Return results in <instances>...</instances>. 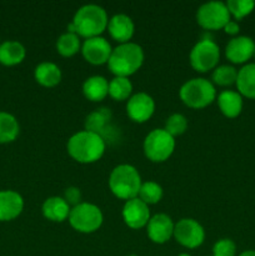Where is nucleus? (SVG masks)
<instances>
[{"label":"nucleus","mask_w":255,"mask_h":256,"mask_svg":"<svg viewBox=\"0 0 255 256\" xmlns=\"http://www.w3.org/2000/svg\"><path fill=\"white\" fill-rule=\"evenodd\" d=\"M108 22L109 18L104 8L96 4H86L76 10L72 22L68 25V32L84 39L102 36L108 29Z\"/></svg>","instance_id":"f257e3e1"},{"label":"nucleus","mask_w":255,"mask_h":256,"mask_svg":"<svg viewBox=\"0 0 255 256\" xmlns=\"http://www.w3.org/2000/svg\"><path fill=\"white\" fill-rule=\"evenodd\" d=\"M68 154L80 164L99 162L106 150V142L96 132L82 130L69 138L66 144Z\"/></svg>","instance_id":"f03ea898"},{"label":"nucleus","mask_w":255,"mask_h":256,"mask_svg":"<svg viewBox=\"0 0 255 256\" xmlns=\"http://www.w3.org/2000/svg\"><path fill=\"white\" fill-rule=\"evenodd\" d=\"M144 50L136 42H124L114 48L108 62V68L114 76L129 78L142 66Z\"/></svg>","instance_id":"7ed1b4c3"},{"label":"nucleus","mask_w":255,"mask_h":256,"mask_svg":"<svg viewBox=\"0 0 255 256\" xmlns=\"http://www.w3.org/2000/svg\"><path fill=\"white\" fill-rule=\"evenodd\" d=\"M108 182L114 196L125 202L138 198L142 184L138 169L130 164H120L115 166L110 172Z\"/></svg>","instance_id":"20e7f679"},{"label":"nucleus","mask_w":255,"mask_h":256,"mask_svg":"<svg viewBox=\"0 0 255 256\" xmlns=\"http://www.w3.org/2000/svg\"><path fill=\"white\" fill-rule=\"evenodd\" d=\"M179 96L190 109H204L216 100V89L205 78H192L182 85Z\"/></svg>","instance_id":"39448f33"},{"label":"nucleus","mask_w":255,"mask_h":256,"mask_svg":"<svg viewBox=\"0 0 255 256\" xmlns=\"http://www.w3.org/2000/svg\"><path fill=\"white\" fill-rule=\"evenodd\" d=\"M68 222L75 232L92 234L102 228L104 215L98 205L92 202H80L76 206L72 208Z\"/></svg>","instance_id":"423d86ee"},{"label":"nucleus","mask_w":255,"mask_h":256,"mask_svg":"<svg viewBox=\"0 0 255 256\" xmlns=\"http://www.w3.org/2000/svg\"><path fill=\"white\" fill-rule=\"evenodd\" d=\"M176 142L166 130L154 129L145 136L142 142V152L145 158L152 162H164L174 152Z\"/></svg>","instance_id":"0eeeda50"},{"label":"nucleus","mask_w":255,"mask_h":256,"mask_svg":"<svg viewBox=\"0 0 255 256\" xmlns=\"http://www.w3.org/2000/svg\"><path fill=\"white\" fill-rule=\"evenodd\" d=\"M220 60V48L214 40L204 38L192 46L189 54V62L198 72H208L218 66Z\"/></svg>","instance_id":"6e6552de"},{"label":"nucleus","mask_w":255,"mask_h":256,"mask_svg":"<svg viewBox=\"0 0 255 256\" xmlns=\"http://www.w3.org/2000/svg\"><path fill=\"white\" fill-rule=\"evenodd\" d=\"M232 20L228 6L222 2H208L200 5L196 12V22L208 32L224 29Z\"/></svg>","instance_id":"1a4fd4ad"},{"label":"nucleus","mask_w":255,"mask_h":256,"mask_svg":"<svg viewBox=\"0 0 255 256\" xmlns=\"http://www.w3.org/2000/svg\"><path fill=\"white\" fill-rule=\"evenodd\" d=\"M174 238L178 244L186 249H196L205 240V230L200 222L192 218L180 219L175 224Z\"/></svg>","instance_id":"9d476101"},{"label":"nucleus","mask_w":255,"mask_h":256,"mask_svg":"<svg viewBox=\"0 0 255 256\" xmlns=\"http://www.w3.org/2000/svg\"><path fill=\"white\" fill-rule=\"evenodd\" d=\"M155 112V102L148 92L132 94L126 102V114L134 122H146Z\"/></svg>","instance_id":"9b49d317"},{"label":"nucleus","mask_w":255,"mask_h":256,"mask_svg":"<svg viewBox=\"0 0 255 256\" xmlns=\"http://www.w3.org/2000/svg\"><path fill=\"white\" fill-rule=\"evenodd\" d=\"M82 58L92 65L108 64L112 48L110 42L102 36L85 39L82 44Z\"/></svg>","instance_id":"f8f14e48"},{"label":"nucleus","mask_w":255,"mask_h":256,"mask_svg":"<svg viewBox=\"0 0 255 256\" xmlns=\"http://www.w3.org/2000/svg\"><path fill=\"white\" fill-rule=\"evenodd\" d=\"M122 216L125 225L134 230L146 228L148 222L152 218L150 216L149 205L142 202L139 198L125 202L124 206H122Z\"/></svg>","instance_id":"ddd939ff"},{"label":"nucleus","mask_w":255,"mask_h":256,"mask_svg":"<svg viewBox=\"0 0 255 256\" xmlns=\"http://www.w3.org/2000/svg\"><path fill=\"white\" fill-rule=\"evenodd\" d=\"M254 40L244 35L230 39L225 46V56L232 64H245L254 56Z\"/></svg>","instance_id":"4468645a"},{"label":"nucleus","mask_w":255,"mask_h":256,"mask_svg":"<svg viewBox=\"0 0 255 256\" xmlns=\"http://www.w3.org/2000/svg\"><path fill=\"white\" fill-rule=\"evenodd\" d=\"M175 224L166 214H155L146 225L148 238L155 244H165L174 236Z\"/></svg>","instance_id":"2eb2a0df"},{"label":"nucleus","mask_w":255,"mask_h":256,"mask_svg":"<svg viewBox=\"0 0 255 256\" xmlns=\"http://www.w3.org/2000/svg\"><path fill=\"white\" fill-rule=\"evenodd\" d=\"M106 30L109 32L112 39H114L119 44H124V42H129L134 36L135 24L129 15L115 14L109 19Z\"/></svg>","instance_id":"dca6fc26"},{"label":"nucleus","mask_w":255,"mask_h":256,"mask_svg":"<svg viewBox=\"0 0 255 256\" xmlns=\"http://www.w3.org/2000/svg\"><path fill=\"white\" fill-rule=\"evenodd\" d=\"M24 210V199L14 190L0 192V222H12Z\"/></svg>","instance_id":"f3484780"},{"label":"nucleus","mask_w":255,"mask_h":256,"mask_svg":"<svg viewBox=\"0 0 255 256\" xmlns=\"http://www.w3.org/2000/svg\"><path fill=\"white\" fill-rule=\"evenodd\" d=\"M70 210L72 208L62 199V196L48 198L42 205V212L44 218L52 222H62L69 219Z\"/></svg>","instance_id":"a211bd4d"},{"label":"nucleus","mask_w":255,"mask_h":256,"mask_svg":"<svg viewBox=\"0 0 255 256\" xmlns=\"http://www.w3.org/2000/svg\"><path fill=\"white\" fill-rule=\"evenodd\" d=\"M82 90L88 100L99 102L109 95V82L102 75H92L85 79Z\"/></svg>","instance_id":"6ab92c4d"},{"label":"nucleus","mask_w":255,"mask_h":256,"mask_svg":"<svg viewBox=\"0 0 255 256\" xmlns=\"http://www.w3.org/2000/svg\"><path fill=\"white\" fill-rule=\"evenodd\" d=\"M218 106L224 116L234 119L242 114V96L234 90H224L216 96Z\"/></svg>","instance_id":"aec40b11"},{"label":"nucleus","mask_w":255,"mask_h":256,"mask_svg":"<svg viewBox=\"0 0 255 256\" xmlns=\"http://www.w3.org/2000/svg\"><path fill=\"white\" fill-rule=\"evenodd\" d=\"M35 82L44 88H54L62 82V70L52 62H42L34 69Z\"/></svg>","instance_id":"412c9836"},{"label":"nucleus","mask_w":255,"mask_h":256,"mask_svg":"<svg viewBox=\"0 0 255 256\" xmlns=\"http://www.w3.org/2000/svg\"><path fill=\"white\" fill-rule=\"evenodd\" d=\"M26 56L25 46L15 40H6L0 44V64L5 66H15L22 62Z\"/></svg>","instance_id":"4be33fe9"},{"label":"nucleus","mask_w":255,"mask_h":256,"mask_svg":"<svg viewBox=\"0 0 255 256\" xmlns=\"http://www.w3.org/2000/svg\"><path fill=\"white\" fill-rule=\"evenodd\" d=\"M236 89L242 96L248 99H255V62L245 64L238 70Z\"/></svg>","instance_id":"5701e85b"},{"label":"nucleus","mask_w":255,"mask_h":256,"mask_svg":"<svg viewBox=\"0 0 255 256\" xmlns=\"http://www.w3.org/2000/svg\"><path fill=\"white\" fill-rule=\"evenodd\" d=\"M112 116V115L109 108H99V109H95L94 112H90L86 116V119H85V130L96 132V134L102 135V132H104L105 130H106V128L109 126Z\"/></svg>","instance_id":"b1692460"},{"label":"nucleus","mask_w":255,"mask_h":256,"mask_svg":"<svg viewBox=\"0 0 255 256\" xmlns=\"http://www.w3.org/2000/svg\"><path fill=\"white\" fill-rule=\"evenodd\" d=\"M20 125L16 118L6 112H0V144L12 142L19 136Z\"/></svg>","instance_id":"393cba45"},{"label":"nucleus","mask_w":255,"mask_h":256,"mask_svg":"<svg viewBox=\"0 0 255 256\" xmlns=\"http://www.w3.org/2000/svg\"><path fill=\"white\" fill-rule=\"evenodd\" d=\"M82 50L80 38L74 32H64L56 40V52L64 58H72Z\"/></svg>","instance_id":"a878e982"},{"label":"nucleus","mask_w":255,"mask_h":256,"mask_svg":"<svg viewBox=\"0 0 255 256\" xmlns=\"http://www.w3.org/2000/svg\"><path fill=\"white\" fill-rule=\"evenodd\" d=\"M132 95V84L129 78L114 76L109 82V96L115 102H125Z\"/></svg>","instance_id":"bb28decb"},{"label":"nucleus","mask_w":255,"mask_h":256,"mask_svg":"<svg viewBox=\"0 0 255 256\" xmlns=\"http://www.w3.org/2000/svg\"><path fill=\"white\" fill-rule=\"evenodd\" d=\"M238 79V70L232 65H219L212 70V82L218 86H230Z\"/></svg>","instance_id":"cd10ccee"},{"label":"nucleus","mask_w":255,"mask_h":256,"mask_svg":"<svg viewBox=\"0 0 255 256\" xmlns=\"http://www.w3.org/2000/svg\"><path fill=\"white\" fill-rule=\"evenodd\" d=\"M162 195H164L162 188L158 182L150 180V182H142L138 198L146 205H155L162 199Z\"/></svg>","instance_id":"c85d7f7f"},{"label":"nucleus","mask_w":255,"mask_h":256,"mask_svg":"<svg viewBox=\"0 0 255 256\" xmlns=\"http://www.w3.org/2000/svg\"><path fill=\"white\" fill-rule=\"evenodd\" d=\"M225 4L229 10L230 16L234 18L235 22L244 19L245 16L252 14L255 8V2L252 0H228Z\"/></svg>","instance_id":"c756f323"},{"label":"nucleus","mask_w":255,"mask_h":256,"mask_svg":"<svg viewBox=\"0 0 255 256\" xmlns=\"http://www.w3.org/2000/svg\"><path fill=\"white\" fill-rule=\"evenodd\" d=\"M164 129L172 135V138L180 136V135L184 134L188 129V119L182 114L179 112H175L172 114L165 122Z\"/></svg>","instance_id":"7c9ffc66"},{"label":"nucleus","mask_w":255,"mask_h":256,"mask_svg":"<svg viewBox=\"0 0 255 256\" xmlns=\"http://www.w3.org/2000/svg\"><path fill=\"white\" fill-rule=\"evenodd\" d=\"M212 256H236V245L232 239H220L212 246Z\"/></svg>","instance_id":"2f4dec72"},{"label":"nucleus","mask_w":255,"mask_h":256,"mask_svg":"<svg viewBox=\"0 0 255 256\" xmlns=\"http://www.w3.org/2000/svg\"><path fill=\"white\" fill-rule=\"evenodd\" d=\"M62 199L69 204L70 208H74L76 205H79L82 199V192H80L79 188L76 186H69L64 190V195H62Z\"/></svg>","instance_id":"473e14b6"},{"label":"nucleus","mask_w":255,"mask_h":256,"mask_svg":"<svg viewBox=\"0 0 255 256\" xmlns=\"http://www.w3.org/2000/svg\"><path fill=\"white\" fill-rule=\"evenodd\" d=\"M222 30H224L228 35H232V36L235 38V35L239 34L240 26L239 24H238V22H235V20H230V22L225 25Z\"/></svg>","instance_id":"72a5a7b5"},{"label":"nucleus","mask_w":255,"mask_h":256,"mask_svg":"<svg viewBox=\"0 0 255 256\" xmlns=\"http://www.w3.org/2000/svg\"><path fill=\"white\" fill-rule=\"evenodd\" d=\"M238 256H255V250H245Z\"/></svg>","instance_id":"f704fd0d"},{"label":"nucleus","mask_w":255,"mask_h":256,"mask_svg":"<svg viewBox=\"0 0 255 256\" xmlns=\"http://www.w3.org/2000/svg\"><path fill=\"white\" fill-rule=\"evenodd\" d=\"M178 256H192V255L186 254V252H182V254H180V255H178Z\"/></svg>","instance_id":"c9c22d12"},{"label":"nucleus","mask_w":255,"mask_h":256,"mask_svg":"<svg viewBox=\"0 0 255 256\" xmlns=\"http://www.w3.org/2000/svg\"><path fill=\"white\" fill-rule=\"evenodd\" d=\"M128 256H138V255H128Z\"/></svg>","instance_id":"e433bc0d"},{"label":"nucleus","mask_w":255,"mask_h":256,"mask_svg":"<svg viewBox=\"0 0 255 256\" xmlns=\"http://www.w3.org/2000/svg\"><path fill=\"white\" fill-rule=\"evenodd\" d=\"M254 58H255V52H254Z\"/></svg>","instance_id":"4c0bfd02"},{"label":"nucleus","mask_w":255,"mask_h":256,"mask_svg":"<svg viewBox=\"0 0 255 256\" xmlns=\"http://www.w3.org/2000/svg\"><path fill=\"white\" fill-rule=\"evenodd\" d=\"M0 44H2V42H0Z\"/></svg>","instance_id":"58836bf2"},{"label":"nucleus","mask_w":255,"mask_h":256,"mask_svg":"<svg viewBox=\"0 0 255 256\" xmlns=\"http://www.w3.org/2000/svg\"></svg>","instance_id":"ea45409f"}]
</instances>
